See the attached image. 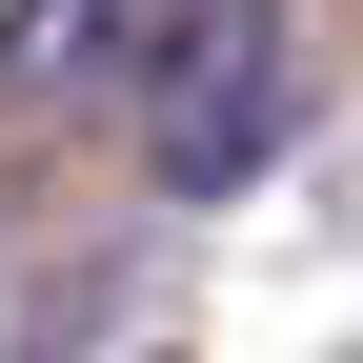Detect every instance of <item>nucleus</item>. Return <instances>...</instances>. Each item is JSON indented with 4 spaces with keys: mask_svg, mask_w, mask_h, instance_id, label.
Here are the masks:
<instances>
[{
    "mask_svg": "<svg viewBox=\"0 0 363 363\" xmlns=\"http://www.w3.org/2000/svg\"><path fill=\"white\" fill-rule=\"evenodd\" d=\"M283 0H142V40H121V121H142V182L162 202H242L262 162H283Z\"/></svg>",
    "mask_w": 363,
    "mask_h": 363,
    "instance_id": "f257e3e1",
    "label": "nucleus"
}]
</instances>
